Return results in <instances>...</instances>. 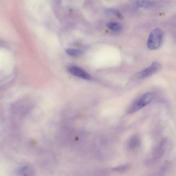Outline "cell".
<instances>
[{
    "mask_svg": "<svg viewBox=\"0 0 176 176\" xmlns=\"http://www.w3.org/2000/svg\"><path fill=\"white\" fill-rule=\"evenodd\" d=\"M164 39L163 32L159 28H156L152 31L147 42L148 49L155 50L159 49L163 44Z\"/></svg>",
    "mask_w": 176,
    "mask_h": 176,
    "instance_id": "cell-1",
    "label": "cell"
},
{
    "mask_svg": "<svg viewBox=\"0 0 176 176\" xmlns=\"http://www.w3.org/2000/svg\"><path fill=\"white\" fill-rule=\"evenodd\" d=\"M155 96V94L153 93H146L132 104L128 112L129 114H132L137 112L153 101Z\"/></svg>",
    "mask_w": 176,
    "mask_h": 176,
    "instance_id": "cell-2",
    "label": "cell"
},
{
    "mask_svg": "<svg viewBox=\"0 0 176 176\" xmlns=\"http://www.w3.org/2000/svg\"><path fill=\"white\" fill-rule=\"evenodd\" d=\"M169 143L167 139H164L161 142L159 145L155 148L153 152V158L148 160L147 163H151L160 159L163 157Z\"/></svg>",
    "mask_w": 176,
    "mask_h": 176,
    "instance_id": "cell-3",
    "label": "cell"
},
{
    "mask_svg": "<svg viewBox=\"0 0 176 176\" xmlns=\"http://www.w3.org/2000/svg\"><path fill=\"white\" fill-rule=\"evenodd\" d=\"M162 66L160 63L155 62L152 63L148 68L140 71L137 74V77L140 79H143L152 76L160 70Z\"/></svg>",
    "mask_w": 176,
    "mask_h": 176,
    "instance_id": "cell-4",
    "label": "cell"
},
{
    "mask_svg": "<svg viewBox=\"0 0 176 176\" xmlns=\"http://www.w3.org/2000/svg\"><path fill=\"white\" fill-rule=\"evenodd\" d=\"M68 71L71 74L78 78L86 80L91 79L90 75L83 69L76 66H71L68 68Z\"/></svg>",
    "mask_w": 176,
    "mask_h": 176,
    "instance_id": "cell-5",
    "label": "cell"
},
{
    "mask_svg": "<svg viewBox=\"0 0 176 176\" xmlns=\"http://www.w3.org/2000/svg\"><path fill=\"white\" fill-rule=\"evenodd\" d=\"M141 145V139L139 136L135 135L130 138L127 143L128 149L133 150L137 149Z\"/></svg>",
    "mask_w": 176,
    "mask_h": 176,
    "instance_id": "cell-6",
    "label": "cell"
},
{
    "mask_svg": "<svg viewBox=\"0 0 176 176\" xmlns=\"http://www.w3.org/2000/svg\"><path fill=\"white\" fill-rule=\"evenodd\" d=\"M153 2L150 1H139L136 2L134 5V8L135 9L140 8H148L153 6Z\"/></svg>",
    "mask_w": 176,
    "mask_h": 176,
    "instance_id": "cell-7",
    "label": "cell"
},
{
    "mask_svg": "<svg viewBox=\"0 0 176 176\" xmlns=\"http://www.w3.org/2000/svg\"><path fill=\"white\" fill-rule=\"evenodd\" d=\"M105 12L108 14L115 16L117 17L119 19H123V16L118 10L113 8H109L107 9L105 11Z\"/></svg>",
    "mask_w": 176,
    "mask_h": 176,
    "instance_id": "cell-8",
    "label": "cell"
},
{
    "mask_svg": "<svg viewBox=\"0 0 176 176\" xmlns=\"http://www.w3.org/2000/svg\"><path fill=\"white\" fill-rule=\"evenodd\" d=\"M106 26L108 29L114 31H119L122 29V26L120 24L114 22L108 23Z\"/></svg>",
    "mask_w": 176,
    "mask_h": 176,
    "instance_id": "cell-9",
    "label": "cell"
},
{
    "mask_svg": "<svg viewBox=\"0 0 176 176\" xmlns=\"http://www.w3.org/2000/svg\"><path fill=\"white\" fill-rule=\"evenodd\" d=\"M130 165L129 164H126L113 168L112 169V170L117 172L122 173L130 169Z\"/></svg>",
    "mask_w": 176,
    "mask_h": 176,
    "instance_id": "cell-10",
    "label": "cell"
},
{
    "mask_svg": "<svg viewBox=\"0 0 176 176\" xmlns=\"http://www.w3.org/2000/svg\"><path fill=\"white\" fill-rule=\"evenodd\" d=\"M66 52L69 55L74 57L80 56L83 53L82 50L78 49L72 48H68L66 49Z\"/></svg>",
    "mask_w": 176,
    "mask_h": 176,
    "instance_id": "cell-11",
    "label": "cell"
}]
</instances>
